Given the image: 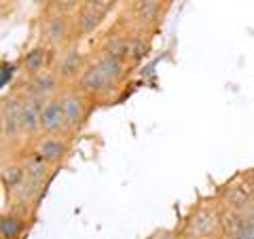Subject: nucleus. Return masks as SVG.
<instances>
[{
  "label": "nucleus",
  "instance_id": "1",
  "mask_svg": "<svg viewBox=\"0 0 254 239\" xmlns=\"http://www.w3.org/2000/svg\"><path fill=\"white\" fill-rule=\"evenodd\" d=\"M182 239H216L220 237V201L216 195L199 199L185 216L180 227Z\"/></svg>",
  "mask_w": 254,
  "mask_h": 239
},
{
  "label": "nucleus",
  "instance_id": "2",
  "mask_svg": "<svg viewBox=\"0 0 254 239\" xmlns=\"http://www.w3.org/2000/svg\"><path fill=\"white\" fill-rule=\"evenodd\" d=\"M172 0H129L119 21L138 34H155L161 28Z\"/></svg>",
  "mask_w": 254,
  "mask_h": 239
},
{
  "label": "nucleus",
  "instance_id": "3",
  "mask_svg": "<svg viewBox=\"0 0 254 239\" xmlns=\"http://www.w3.org/2000/svg\"><path fill=\"white\" fill-rule=\"evenodd\" d=\"M38 36H41L43 45L51 47L55 51H62L68 45L78 43L74 17L62 13H43L38 19Z\"/></svg>",
  "mask_w": 254,
  "mask_h": 239
},
{
  "label": "nucleus",
  "instance_id": "4",
  "mask_svg": "<svg viewBox=\"0 0 254 239\" xmlns=\"http://www.w3.org/2000/svg\"><path fill=\"white\" fill-rule=\"evenodd\" d=\"M23 98L26 95L17 89H11L9 95L2 98V104H0V140H2V150H6V146L13 150L26 142L19 125V110L23 104Z\"/></svg>",
  "mask_w": 254,
  "mask_h": 239
},
{
  "label": "nucleus",
  "instance_id": "5",
  "mask_svg": "<svg viewBox=\"0 0 254 239\" xmlns=\"http://www.w3.org/2000/svg\"><path fill=\"white\" fill-rule=\"evenodd\" d=\"M60 100H62V106H64V117H66L68 135L72 138V135H76L87 125V121H89V115L93 110L95 100H91L89 95H85L76 85L62 87Z\"/></svg>",
  "mask_w": 254,
  "mask_h": 239
},
{
  "label": "nucleus",
  "instance_id": "6",
  "mask_svg": "<svg viewBox=\"0 0 254 239\" xmlns=\"http://www.w3.org/2000/svg\"><path fill=\"white\" fill-rule=\"evenodd\" d=\"M87 63H89V58L81 51L78 43H72V45H68L66 49L58 51L55 61H53V72L58 74L64 87H68V85H74L78 78H81Z\"/></svg>",
  "mask_w": 254,
  "mask_h": 239
},
{
  "label": "nucleus",
  "instance_id": "7",
  "mask_svg": "<svg viewBox=\"0 0 254 239\" xmlns=\"http://www.w3.org/2000/svg\"><path fill=\"white\" fill-rule=\"evenodd\" d=\"M216 197L220 205H227V208H235L242 210L254 199V182L250 178L248 172H240L235 174L233 178H229L225 184H220L216 190Z\"/></svg>",
  "mask_w": 254,
  "mask_h": 239
},
{
  "label": "nucleus",
  "instance_id": "8",
  "mask_svg": "<svg viewBox=\"0 0 254 239\" xmlns=\"http://www.w3.org/2000/svg\"><path fill=\"white\" fill-rule=\"evenodd\" d=\"M62 87H64L62 81L51 68V70H45V72L36 74V76H21V83L17 87H13V89L21 91L26 98H34V100L47 102V100L58 98Z\"/></svg>",
  "mask_w": 254,
  "mask_h": 239
},
{
  "label": "nucleus",
  "instance_id": "9",
  "mask_svg": "<svg viewBox=\"0 0 254 239\" xmlns=\"http://www.w3.org/2000/svg\"><path fill=\"white\" fill-rule=\"evenodd\" d=\"M74 85H76L85 95H89V98L95 100V102L108 98L110 91L119 89V83H115L113 78H110V76L104 72V70L98 66V63L91 61V58H89V63H87V68L83 70L81 78H78Z\"/></svg>",
  "mask_w": 254,
  "mask_h": 239
},
{
  "label": "nucleus",
  "instance_id": "10",
  "mask_svg": "<svg viewBox=\"0 0 254 239\" xmlns=\"http://www.w3.org/2000/svg\"><path fill=\"white\" fill-rule=\"evenodd\" d=\"M30 150L38 159H43L45 163L51 167H58L66 161L70 153V138L68 135H38L34 142H30Z\"/></svg>",
  "mask_w": 254,
  "mask_h": 239
},
{
  "label": "nucleus",
  "instance_id": "11",
  "mask_svg": "<svg viewBox=\"0 0 254 239\" xmlns=\"http://www.w3.org/2000/svg\"><path fill=\"white\" fill-rule=\"evenodd\" d=\"M131 30H127L121 21H117L113 28L104 32V36L100 38L98 51L106 53L110 58H117L127 63V55H129V41H131ZM129 66V63H127Z\"/></svg>",
  "mask_w": 254,
  "mask_h": 239
},
{
  "label": "nucleus",
  "instance_id": "12",
  "mask_svg": "<svg viewBox=\"0 0 254 239\" xmlns=\"http://www.w3.org/2000/svg\"><path fill=\"white\" fill-rule=\"evenodd\" d=\"M55 55H58V51L43 45V43L30 47V49L26 53H21V58L17 60L19 68H21V76H36V74L45 72V70H51Z\"/></svg>",
  "mask_w": 254,
  "mask_h": 239
},
{
  "label": "nucleus",
  "instance_id": "13",
  "mask_svg": "<svg viewBox=\"0 0 254 239\" xmlns=\"http://www.w3.org/2000/svg\"><path fill=\"white\" fill-rule=\"evenodd\" d=\"M68 135L66 117H64V106L60 95L53 100H47L41 110V135ZM70 138V135H68Z\"/></svg>",
  "mask_w": 254,
  "mask_h": 239
},
{
  "label": "nucleus",
  "instance_id": "14",
  "mask_svg": "<svg viewBox=\"0 0 254 239\" xmlns=\"http://www.w3.org/2000/svg\"><path fill=\"white\" fill-rule=\"evenodd\" d=\"M34 205L13 203L9 212H2L0 216V239H19L28 225V210Z\"/></svg>",
  "mask_w": 254,
  "mask_h": 239
},
{
  "label": "nucleus",
  "instance_id": "15",
  "mask_svg": "<svg viewBox=\"0 0 254 239\" xmlns=\"http://www.w3.org/2000/svg\"><path fill=\"white\" fill-rule=\"evenodd\" d=\"M45 102L34 100V98H23V104L19 110V125L23 138L30 142H34L41 135V110Z\"/></svg>",
  "mask_w": 254,
  "mask_h": 239
},
{
  "label": "nucleus",
  "instance_id": "16",
  "mask_svg": "<svg viewBox=\"0 0 254 239\" xmlns=\"http://www.w3.org/2000/svg\"><path fill=\"white\" fill-rule=\"evenodd\" d=\"M74 28H76V36L78 38H85V36H91L93 32H98V28L104 23L106 19V13L100 11L95 4H91L89 0L78 9L74 15Z\"/></svg>",
  "mask_w": 254,
  "mask_h": 239
},
{
  "label": "nucleus",
  "instance_id": "17",
  "mask_svg": "<svg viewBox=\"0 0 254 239\" xmlns=\"http://www.w3.org/2000/svg\"><path fill=\"white\" fill-rule=\"evenodd\" d=\"M21 159V163L23 167H26V178H30L32 182H36V184H43L47 186L49 184V180L53 178V170L55 167H51L49 163H45L43 159H38L32 150L28 148V153H23V155H17Z\"/></svg>",
  "mask_w": 254,
  "mask_h": 239
},
{
  "label": "nucleus",
  "instance_id": "18",
  "mask_svg": "<svg viewBox=\"0 0 254 239\" xmlns=\"http://www.w3.org/2000/svg\"><path fill=\"white\" fill-rule=\"evenodd\" d=\"M23 180H26V167H23L21 159L15 157V159H9V161H2V167H0V184H2L4 193L13 195L17 190Z\"/></svg>",
  "mask_w": 254,
  "mask_h": 239
},
{
  "label": "nucleus",
  "instance_id": "19",
  "mask_svg": "<svg viewBox=\"0 0 254 239\" xmlns=\"http://www.w3.org/2000/svg\"><path fill=\"white\" fill-rule=\"evenodd\" d=\"M91 61H95L98 66L104 70V72L113 78L115 83H119L121 85L123 81H125V76H127V72H129V66H127L125 61H121V60H117V58H110V55H106V53H100V51H95L93 55H91Z\"/></svg>",
  "mask_w": 254,
  "mask_h": 239
},
{
  "label": "nucleus",
  "instance_id": "20",
  "mask_svg": "<svg viewBox=\"0 0 254 239\" xmlns=\"http://www.w3.org/2000/svg\"><path fill=\"white\" fill-rule=\"evenodd\" d=\"M244 212L235 208H227L220 205V237L222 239H235V235L240 233V229L244 225Z\"/></svg>",
  "mask_w": 254,
  "mask_h": 239
},
{
  "label": "nucleus",
  "instance_id": "21",
  "mask_svg": "<svg viewBox=\"0 0 254 239\" xmlns=\"http://www.w3.org/2000/svg\"><path fill=\"white\" fill-rule=\"evenodd\" d=\"M148 38H150V36L138 34V32H133V34H131V41H129V55H127V63H129V68L138 66L140 61H144V58L148 55V49H150Z\"/></svg>",
  "mask_w": 254,
  "mask_h": 239
},
{
  "label": "nucleus",
  "instance_id": "22",
  "mask_svg": "<svg viewBox=\"0 0 254 239\" xmlns=\"http://www.w3.org/2000/svg\"><path fill=\"white\" fill-rule=\"evenodd\" d=\"M87 0H43V13H62V15H74Z\"/></svg>",
  "mask_w": 254,
  "mask_h": 239
},
{
  "label": "nucleus",
  "instance_id": "23",
  "mask_svg": "<svg viewBox=\"0 0 254 239\" xmlns=\"http://www.w3.org/2000/svg\"><path fill=\"white\" fill-rule=\"evenodd\" d=\"M17 74H21L19 61H2V72H0V85H2V87L9 85V87H11Z\"/></svg>",
  "mask_w": 254,
  "mask_h": 239
},
{
  "label": "nucleus",
  "instance_id": "24",
  "mask_svg": "<svg viewBox=\"0 0 254 239\" xmlns=\"http://www.w3.org/2000/svg\"><path fill=\"white\" fill-rule=\"evenodd\" d=\"M146 239H182V237H180V231H174V229H157Z\"/></svg>",
  "mask_w": 254,
  "mask_h": 239
},
{
  "label": "nucleus",
  "instance_id": "25",
  "mask_svg": "<svg viewBox=\"0 0 254 239\" xmlns=\"http://www.w3.org/2000/svg\"><path fill=\"white\" fill-rule=\"evenodd\" d=\"M235 239H254V218H246Z\"/></svg>",
  "mask_w": 254,
  "mask_h": 239
},
{
  "label": "nucleus",
  "instance_id": "26",
  "mask_svg": "<svg viewBox=\"0 0 254 239\" xmlns=\"http://www.w3.org/2000/svg\"><path fill=\"white\" fill-rule=\"evenodd\" d=\"M89 2H91V4H95L100 11H104V13L108 15V13L113 11L115 6L119 4V0H89Z\"/></svg>",
  "mask_w": 254,
  "mask_h": 239
},
{
  "label": "nucleus",
  "instance_id": "27",
  "mask_svg": "<svg viewBox=\"0 0 254 239\" xmlns=\"http://www.w3.org/2000/svg\"><path fill=\"white\" fill-rule=\"evenodd\" d=\"M244 216H246V218H254V199L244 208Z\"/></svg>",
  "mask_w": 254,
  "mask_h": 239
},
{
  "label": "nucleus",
  "instance_id": "28",
  "mask_svg": "<svg viewBox=\"0 0 254 239\" xmlns=\"http://www.w3.org/2000/svg\"><path fill=\"white\" fill-rule=\"evenodd\" d=\"M248 174H250V178H252V182H254V167H252V170H248Z\"/></svg>",
  "mask_w": 254,
  "mask_h": 239
}]
</instances>
